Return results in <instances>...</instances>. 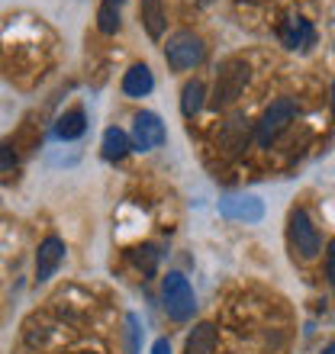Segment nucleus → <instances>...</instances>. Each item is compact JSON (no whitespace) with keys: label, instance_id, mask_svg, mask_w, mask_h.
I'll return each instance as SVG.
<instances>
[{"label":"nucleus","instance_id":"1","mask_svg":"<svg viewBox=\"0 0 335 354\" xmlns=\"http://www.w3.org/2000/svg\"><path fill=\"white\" fill-rule=\"evenodd\" d=\"M161 306H165L168 319L174 322H190L197 313V297L190 280L181 274V270H168L161 277Z\"/></svg>","mask_w":335,"mask_h":354},{"label":"nucleus","instance_id":"12","mask_svg":"<svg viewBox=\"0 0 335 354\" xmlns=\"http://www.w3.org/2000/svg\"><path fill=\"white\" fill-rule=\"evenodd\" d=\"M139 19L142 26H145V32H149V39H161L165 36V7H161V0H139Z\"/></svg>","mask_w":335,"mask_h":354},{"label":"nucleus","instance_id":"5","mask_svg":"<svg viewBox=\"0 0 335 354\" xmlns=\"http://www.w3.org/2000/svg\"><path fill=\"white\" fill-rule=\"evenodd\" d=\"M203 58H206L203 39L197 36V32H190V29H181V32H174V36L168 39L165 62L171 71H190V68L203 65Z\"/></svg>","mask_w":335,"mask_h":354},{"label":"nucleus","instance_id":"8","mask_svg":"<svg viewBox=\"0 0 335 354\" xmlns=\"http://www.w3.org/2000/svg\"><path fill=\"white\" fill-rule=\"evenodd\" d=\"M280 42L287 48H309L316 42V29L307 17H287L280 26Z\"/></svg>","mask_w":335,"mask_h":354},{"label":"nucleus","instance_id":"10","mask_svg":"<svg viewBox=\"0 0 335 354\" xmlns=\"http://www.w3.org/2000/svg\"><path fill=\"white\" fill-rule=\"evenodd\" d=\"M84 132H87V113H84V106H71V110H65L55 120V139H62V142H75V139H81Z\"/></svg>","mask_w":335,"mask_h":354},{"label":"nucleus","instance_id":"4","mask_svg":"<svg viewBox=\"0 0 335 354\" xmlns=\"http://www.w3.org/2000/svg\"><path fill=\"white\" fill-rule=\"evenodd\" d=\"M297 116H300L297 100H290V97H278V100L264 110V116L258 120V126H255V142H258L261 149H271V145H274V142L290 129V122L297 120Z\"/></svg>","mask_w":335,"mask_h":354},{"label":"nucleus","instance_id":"2","mask_svg":"<svg viewBox=\"0 0 335 354\" xmlns=\"http://www.w3.org/2000/svg\"><path fill=\"white\" fill-rule=\"evenodd\" d=\"M248 81H251L248 62H242V58H229V62H223V65H219V75H216V84H213V97H210V103H213L216 110L233 106V103L245 93Z\"/></svg>","mask_w":335,"mask_h":354},{"label":"nucleus","instance_id":"16","mask_svg":"<svg viewBox=\"0 0 335 354\" xmlns=\"http://www.w3.org/2000/svg\"><path fill=\"white\" fill-rule=\"evenodd\" d=\"M219 145H223L229 155L242 151L245 145H248V129H245V120H229V122H226L223 132H219Z\"/></svg>","mask_w":335,"mask_h":354},{"label":"nucleus","instance_id":"9","mask_svg":"<svg viewBox=\"0 0 335 354\" xmlns=\"http://www.w3.org/2000/svg\"><path fill=\"white\" fill-rule=\"evenodd\" d=\"M152 87H155V75H152V68L145 62L139 65H132L126 75H123V93L132 97V100H139V97H149Z\"/></svg>","mask_w":335,"mask_h":354},{"label":"nucleus","instance_id":"15","mask_svg":"<svg viewBox=\"0 0 335 354\" xmlns=\"http://www.w3.org/2000/svg\"><path fill=\"white\" fill-rule=\"evenodd\" d=\"M203 103H206V87L203 81H187L184 91H181V113H184L187 120H194L197 113L203 110Z\"/></svg>","mask_w":335,"mask_h":354},{"label":"nucleus","instance_id":"7","mask_svg":"<svg viewBox=\"0 0 335 354\" xmlns=\"http://www.w3.org/2000/svg\"><path fill=\"white\" fill-rule=\"evenodd\" d=\"M65 242L58 239V235H46L36 248V283H48V280L55 277V270L62 268L65 261Z\"/></svg>","mask_w":335,"mask_h":354},{"label":"nucleus","instance_id":"17","mask_svg":"<svg viewBox=\"0 0 335 354\" xmlns=\"http://www.w3.org/2000/svg\"><path fill=\"white\" fill-rule=\"evenodd\" d=\"M132 261L139 264L145 274H152V270H155V264H159V252H155L152 245H142V248H136V252H132Z\"/></svg>","mask_w":335,"mask_h":354},{"label":"nucleus","instance_id":"18","mask_svg":"<svg viewBox=\"0 0 335 354\" xmlns=\"http://www.w3.org/2000/svg\"><path fill=\"white\" fill-rule=\"evenodd\" d=\"M17 151L10 149L7 142H0V174H7V171H13L17 168Z\"/></svg>","mask_w":335,"mask_h":354},{"label":"nucleus","instance_id":"13","mask_svg":"<svg viewBox=\"0 0 335 354\" xmlns=\"http://www.w3.org/2000/svg\"><path fill=\"white\" fill-rule=\"evenodd\" d=\"M100 149H103V158H107V161H123V158H126V155L132 151L129 132H123L120 126H110V129L103 132Z\"/></svg>","mask_w":335,"mask_h":354},{"label":"nucleus","instance_id":"23","mask_svg":"<svg viewBox=\"0 0 335 354\" xmlns=\"http://www.w3.org/2000/svg\"><path fill=\"white\" fill-rule=\"evenodd\" d=\"M323 354H335V342H332V345H329V348H326V351H323Z\"/></svg>","mask_w":335,"mask_h":354},{"label":"nucleus","instance_id":"21","mask_svg":"<svg viewBox=\"0 0 335 354\" xmlns=\"http://www.w3.org/2000/svg\"><path fill=\"white\" fill-rule=\"evenodd\" d=\"M152 354H171V342H168V338H159V342L152 345Z\"/></svg>","mask_w":335,"mask_h":354},{"label":"nucleus","instance_id":"11","mask_svg":"<svg viewBox=\"0 0 335 354\" xmlns=\"http://www.w3.org/2000/svg\"><path fill=\"white\" fill-rule=\"evenodd\" d=\"M216 342H219L216 326H210V322H197V326L190 328L187 342H184V354H213Z\"/></svg>","mask_w":335,"mask_h":354},{"label":"nucleus","instance_id":"24","mask_svg":"<svg viewBox=\"0 0 335 354\" xmlns=\"http://www.w3.org/2000/svg\"><path fill=\"white\" fill-rule=\"evenodd\" d=\"M68 354H91V351H68Z\"/></svg>","mask_w":335,"mask_h":354},{"label":"nucleus","instance_id":"6","mask_svg":"<svg viewBox=\"0 0 335 354\" xmlns=\"http://www.w3.org/2000/svg\"><path fill=\"white\" fill-rule=\"evenodd\" d=\"M132 149H139V151H152V149H161L168 139V129H165V122H161L159 113H149V110H142L136 120H132Z\"/></svg>","mask_w":335,"mask_h":354},{"label":"nucleus","instance_id":"20","mask_svg":"<svg viewBox=\"0 0 335 354\" xmlns=\"http://www.w3.org/2000/svg\"><path fill=\"white\" fill-rule=\"evenodd\" d=\"M326 277H329V283H332V290H335V239L329 242V252H326Z\"/></svg>","mask_w":335,"mask_h":354},{"label":"nucleus","instance_id":"14","mask_svg":"<svg viewBox=\"0 0 335 354\" xmlns=\"http://www.w3.org/2000/svg\"><path fill=\"white\" fill-rule=\"evenodd\" d=\"M223 213L235 216V219H245V223H258L264 216V209H261V200H255V196H229L223 203Z\"/></svg>","mask_w":335,"mask_h":354},{"label":"nucleus","instance_id":"3","mask_svg":"<svg viewBox=\"0 0 335 354\" xmlns=\"http://www.w3.org/2000/svg\"><path fill=\"white\" fill-rule=\"evenodd\" d=\"M287 242H290V248H293V254H297L300 261H316L319 252H323V235H319L313 216H309L303 206L290 209Z\"/></svg>","mask_w":335,"mask_h":354},{"label":"nucleus","instance_id":"19","mask_svg":"<svg viewBox=\"0 0 335 354\" xmlns=\"http://www.w3.org/2000/svg\"><path fill=\"white\" fill-rule=\"evenodd\" d=\"M126 326H129V354H139V319L136 316H126Z\"/></svg>","mask_w":335,"mask_h":354},{"label":"nucleus","instance_id":"25","mask_svg":"<svg viewBox=\"0 0 335 354\" xmlns=\"http://www.w3.org/2000/svg\"><path fill=\"white\" fill-rule=\"evenodd\" d=\"M332 103H335V81H332Z\"/></svg>","mask_w":335,"mask_h":354},{"label":"nucleus","instance_id":"22","mask_svg":"<svg viewBox=\"0 0 335 354\" xmlns=\"http://www.w3.org/2000/svg\"><path fill=\"white\" fill-rule=\"evenodd\" d=\"M126 0H103V7H110V10H120Z\"/></svg>","mask_w":335,"mask_h":354}]
</instances>
